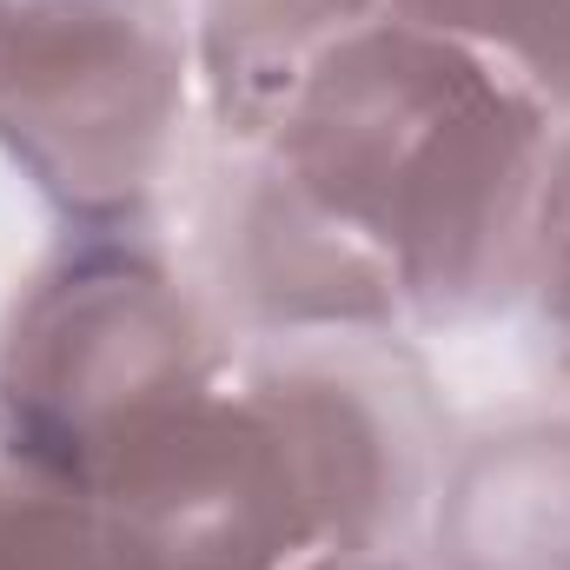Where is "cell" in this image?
Wrapping results in <instances>:
<instances>
[{"instance_id":"6da1fadb","label":"cell","mask_w":570,"mask_h":570,"mask_svg":"<svg viewBox=\"0 0 570 570\" xmlns=\"http://www.w3.org/2000/svg\"><path fill=\"white\" fill-rule=\"evenodd\" d=\"M558 127L399 13L345 27L233 153L213 273L239 338L471 332L518 305Z\"/></svg>"},{"instance_id":"7a4b0ae2","label":"cell","mask_w":570,"mask_h":570,"mask_svg":"<svg viewBox=\"0 0 570 570\" xmlns=\"http://www.w3.org/2000/svg\"><path fill=\"white\" fill-rule=\"evenodd\" d=\"M444 464V412L412 338H239L100 491L166 570H312L412 551Z\"/></svg>"},{"instance_id":"3957f363","label":"cell","mask_w":570,"mask_h":570,"mask_svg":"<svg viewBox=\"0 0 570 570\" xmlns=\"http://www.w3.org/2000/svg\"><path fill=\"white\" fill-rule=\"evenodd\" d=\"M233 352L153 233H67L0 312V451L100 498Z\"/></svg>"},{"instance_id":"277c9868","label":"cell","mask_w":570,"mask_h":570,"mask_svg":"<svg viewBox=\"0 0 570 570\" xmlns=\"http://www.w3.org/2000/svg\"><path fill=\"white\" fill-rule=\"evenodd\" d=\"M193 94L179 0H13L0 153L67 233H153Z\"/></svg>"},{"instance_id":"5b68a950","label":"cell","mask_w":570,"mask_h":570,"mask_svg":"<svg viewBox=\"0 0 570 570\" xmlns=\"http://www.w3.org/2000/svg\"><path fill=\"white\" fill-rule=\"evenodd\" d=\"M425 570H570V419H511L444 451Z\"/></svg>"},{"instance_id":"8992f818","label":"cell","mask_w":570,"mask_h":570,"mask_svg":"<svg viewBox=\"0 0 570 570\" xmlns=\"http://www.w3.org/2000/svg\"><path fill=\"white\" fill-rule=\"evenodd\" d=\"M385 0H199L193 7V87L226 153L273 127L305 67Z\"/></svg>"},{"instance_id":"52a82bcc","label":"cell","mask_w":570,"mask_h":570,"mask_svg":"<svg viewBox=\"0 0 570 570\" xmlns=\"http://www.w3.org/2000/svg\"><path fill=\"white\" fill-rule=\"evenodd\" d=\"M385 13L491 67L551 127L570 120V0H385Z\"/></svg>"},{"instance_id":"ba28073f","label":"cell","mask_w":570,"mask_h":570,"mask_svg":"<svg viewBox=\"0 0 570 570\" xmlns=\"http://www.w3.org/2000/svg\"><path fill=\"white\" fill-rule=\"evenodd\" d=\"M0 570H166L140 544V531L73 491L53 484L0 451Z\"/></svg>"},{"instance_id":"9c48e42d","label":"cell","mask_w":570,"mask_h":570,"mask_svg":"<svg viewBox=\"0 0 570 570\" xmlns=\"http://www.w3.org/2000/svg\"><path fill=\"white\" fill-rule=\"evenodd\" d=\"M538 318L544 358L558 372L570 399V120L551 140L544 159V186H538V213H531V253H524V292H518Z\"/></svg>"},{"instance_id":"30bf717a","label":"cell","mask_w":570,"mask_h":570,"mask_svg":"<svg viewBox=\"0 0 570 570\" xmlns=\"http://www.w3.org/2000/svg\"><path fill=\"white\" fill-rule=\"evenodd\" d=\"M312 570H425L412 551H385V558H332V564H312Z\"/></svg>"},{"instance_id":"8fae6325","label":"cell","mask_w":570,"mask_h":570,"mask_svg":"<svg viewBox=\"0 0 570 570\" xmlns=\"http://www.w3.org/2000/svg\"><path fill=\"white\" fill-rule=\"evenodd\" d=\"M7 20H13V0H0V33H7Z\"/></svg>"}]
</instances>
